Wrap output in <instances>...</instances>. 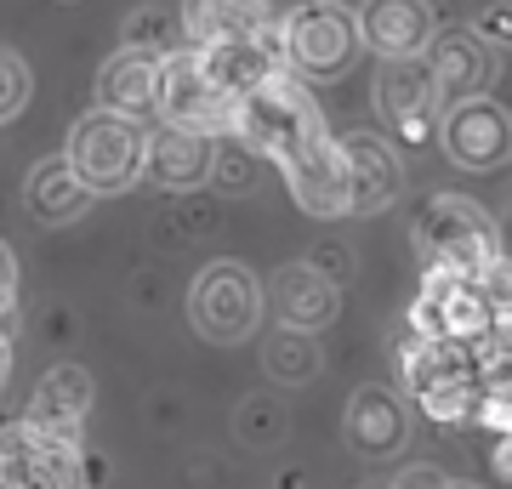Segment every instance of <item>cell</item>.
<instances>
[{
	"instance_id": "obj_19",
	"label": "cell",
	"mask_w": 512,
	"mask_h": 489,
	"mask_svg": "<svg viewBox=\"0 0 512 489\" xmlns=\"http://www.w3.org/2000/svg\"><path fill=\"white\" fill-rule=\"evenodd\" d=\"M205 69L228 97H245L251 86H262L274 69H285V46H279V29L274 35H251V40H217V46H200Z\"/></svg>"
},
{
	"instance_id": "obj_1",
	"label": "cell",
	"mask_w": 512,
	"mask_h": 489,
	"mask_svg": "<svg viewBox=\"0 0 512 489\" xmlns=\"http://www.w3.org/2000/svg\"><path fill=\"white\" fill-rule=\"evenodd\" d=\"M410 239H416V251L427 268H450V273H467V279H484L495 262H507L501 256V228L467 194H439L416 217Z\"/></svg>"
},
{
	"instance_id": "obj_28",
	"label": "cell",
	"mask_w": 512,
	"mask_h": 489,
	"mask_svg": "<svg viewBox=\"0 0 512 489\" xmlns=\"http://www.w3.org/2000/svg\"><path fill=\"white\" fill-rule=\"evenodd\" d=\"M484 46H512V6L507 0H495V6H484L478 12V29H473Z\"/></svg>"
},
{
	"instance_id": "obj_30",
	"label": "cell",
	"mask_w": 512,
	"mask_h": 489,
	"mask_svg": "<svg viewBox=\"0 0 512 489\" xmlns=\"http://www.w3.org/2000/svg\"><path fill=\"white\" fill-rule=\"evenodd\" d=\"M239 427H245V438H251V444H268V438L279 433L274 404H245V410H239Z\"/></svg>"
},
{
	"instance_id": "obj_24",
	"label": "cell",
	"mask_w": 512,
	"mask_h": 489,
	"mask_svg": "<svg viewBox=\"0 0 512 489\" xmlns=\"http://www.w3.org/2000/svg\"><path fill=\"white\" fill-rule=\"evenodd\" d=\"M262 370H268L279 387H302V381H313L319 376V342H313V330L279 325L274 342L262 347Z\"/></svg>"
},
{
	"instance_id": "obj_17",
	"label": "cell",
	"mask_w": 512,
	"mask_h": 489,
	"mask_svg": "<svg viewBox=\"0 0 512 489\" xmlns=\"http://www.w3.org/2000/svg\"><path fill=\"white\" fill-rule=\"evenodd\" d=\"M279 18L268 0H183V46H217V40L274 35Z\"/></svg>"
},
{
	"instance_id": "obj_32",
	"label": "cell",
	"mask_w": 512,
	"mask_h": 489,
	"mask_svg": "<svg viewBox=\"0 0 512 489\" xmlns=\"http://www.w3.org/2000/svg\"><path fill=\"white\" fill-rule=\"evenodd\" d=\"M393 489H450V478H444V467H433V461H416V467L399 472Z\"/></svg>"
},
{
	"instance_id": "obj_21",
	"label": "cell",
	"mask_w": 512,
	"mask_h": 489,
	"mask_svg": "<svg viewBox=\"0 0 512 489\" xmlns=\"http://www.w3.org/2000/svg\"><path fill=\"white\" fill-rule=\"evenodd\" d=\"M154 86H160V57L143 52V46H126L97 74V103L126 114V120H148L154 114Z\"/></svg>"
},
{
	"instance_id": "obj_35",
	"label": "cell",
	"mask_w": 512,
	"mask_h": 489,
	"mask_svg": "<svg viewBox=\"0 0 512 489\" xmlns=\"http://www.w3.org/2000/svg\"><path fill=\"white\" fill-rule=\"evenodd\" d=\"M69 489H92V478H80V484H69Z\"/></svg>"
},
{
	"instance_id": "obj_8",
	"label": "cell",
	"mask_w": 512,
	"mask_h": 489,
	"mask_svg": "<svg viewBox=\"0 0 512 489\" xmlns=\"http://www.w3.org/2000/svg\"><path fill=\"white\" fill-rule=\"evenodd\" d=\"M188 313H194V330H200L205 342H239V336H251L256 319H262V285H256V273L239 268V262H211V268L194 279Z\"/></svg>"
},
{
	"instance_id": "obj_27",
	"label": "cell",
	"mask_w": 512,
	"mask_h": 489,
	"mask_svg": "<svg viewBox=\"0 0 512 489\" xmlns=\"http://www.w3.org/2000/svg\"><path fill=\"white\" fill-rule=\"evenodd\" d=\"M23 103H29V63L0 46V126L12 114H23Z\"/></svg>"
},
{
	"instance_id": "obj_2",
	"label": "cell",
	"mask_w": 512,
	"mask_h": 489,
	"mask_svg": "<svg viewBox=\"0 0 512 489\" xmlns=\"http://www.w3.org/2000/svg\"><path fill=\"white\" fill-rule=\"evenodd\" d=\"M319 131H325L319 103L285 69H274L262 86H251L234 109V137H245V148L268 154V160H291L296 148L313 143Z\"/></svg>"
},
{
	"instance_id": "obj_31",
	"label": "cell",
	"mask_w": 512,
	"mask_h": 489,
	"mask_svg": "<svg viewBox=\"0 0 512 489\" xmlns=\"http://www.w3.org/2000/svg\"><path fill=\"white\" fill-rule=\"evenodd\" d=\"M12 308H18V262L0 245V319H6V325H12Z\"/></svg>"
},
{
	"instance_id": "obj_34",
	"label": "cell",
	"mask_w": 512,
	"mask_h": 489,
	"mask_svg": "<svg viewBox=\"0 0 512 489\" xmlns=\"http://www.w3.org/2000/svg\"><path fill=\"white\" fill-rule=\"evenodd\" d=\"M495 472L512 478V433H501V444H495Z\"/></svg>"
},
{
	"instance_id": "obj_20",
	"label": "cell",
	"mask_w": 512,
	"mask_h": 489,
	"mask_svg": "<svg viewBox=\"0 0 512 489\" xmlns=\"http://www.w3.org/2000/svg\"><path fill=\"white\" fill-rule=\"evenodd\" d=\"M97 194L80 182V171L69 165V154L63 160H40L35 171H29V182H23V205H29V217L40 222V228H63V222L86 217V205H92Z\"/></svg>"
},
{
	"instance_id": "obj_14",
	"label": "cell",
	"mask_w": 512,
	"mask_h": 489,
	"mask_svg": "<svg viewBox=\"0 0 512 489\" xmlns=\"http://www.w3.org/2000/svg\"><path fill=\"white\" fill-rule=\"evenodd\" d=\"M353 18H359V46L382 57H416L433 40V6L427 0H365Z\"/></svg>"
},
{
	"instance_id": "obj_15",
	"label": "cell",
	"mask_w": 512,
	"mask_h": 489,
	"mask_svg": "<svg viewBox=\"0 0 512 489\" xmlns=\"http://www.w3.org/2000/svg\"><path fill=\"white\" fill-rule=\"evenodd\" d=\"M211 165H217V148H211V137H200V131H188V126H171L165 120L154 137L143 131V171L160 188H200L205 177H211Z\"/></svg>"
},
{
	"instance_id": "obj_23",
	"label": "cell",
	"mask_w": 512,
	"mask_h": 489,
	"mask_svg": "<svg viewBox=\"0 0 512 489\" xmlns=\"http://www.w3.org/2000/svg\"><path fill=\"white\" fill-rule=\"evenodd\" d=\"M461 370H473V359L461 353V347L439 342V336H421V330H404L399 336V376L410 393H427V387H439V381L461 376Z\"/></svg>"
},
{
	"instance_id": "obj_18",
	"label": "cell",
	"mask_w": 512,
	"mask_h": 489,
	"mask_svg": "<svg viewBox=\"0 0 512 489\" xmlns=\"http://www.w3.org/2000/svg\"><path fill=\"white\" fill-rule=\"evenodd\" d=\"M86 416H92V376H86L80 364L46 370L40 387L29 393V410H23V421H35V427H46V433H57V438H80Z\"/></svg>"
},
{
	"instance_id": "obj_16",
	"label": "cell",
	"mask_w": 512,
	"mask_h": 489,
	"mask_svg": "<svg viewBox=\"0 0 512 489\" xmlns=\"http://www.w3.org/2000/svg\"><path fill=\"white\" fill-rule=\"evenodd\" d=\"M274 313L279 325H296V330H325L336 313H342V290L330 279L325 268H313V262H285L274 273Z\"/></svg>"
},
{
	"instance_id": "obj_13",
	"label": "cell",
	"mask_w": 512,
	"mask_h": 489,
	"mask_svg": "<svg viewBox=\"0 0 512 489\" xmlns=\"http://www.w3.org/2000/svg\"><path fill=\"white\" fill-rule=\"evenodd\" d=\"M421 52H427L421 63H427V74H433L439 109H450V103H461V97L490 91L495 57H490V46H484L478 35H467V29H444V35H433Z\"/></svg>"
},
{
	"instance_id": "obj_12",
	"label": "cell",
	"mask_w": 512,
	"mask_h": 489,
	"mask_svg": "<svg viewBox=\"0 0 512 489\" xmlns=\"http://www.w3.org/2000/svg\"><path fill=\"white\" fill-rule=\"evenodd\" d=\"M376 109L387 114V126L410 137V143H427L433 131V114H439V91H433V74L416 57H387L382 80H376Z\"/></svg>"
},
{
	"instance_id": "obj_33",
	"label": "cell",
	"mask_w": 512,
	"mask_h": 489,
	"mask_svg": "<svg viewBox=\"0 0 512 489\" xmlns=\"http://www.w3.org/2000/svg\"><path fill=\"white\" fill-rule=\"evenodd\" d=\"M6 376H12V325L0 319V387H6Z\"/></svg>"
},
{
	"instance_id": "obj_4",
	"label": "cell",
	"mask_w": 512,
	"mask_h": 489,
	"mask_svg": "<svg viewBox=\"0 0 512 489\" xmlns=\"http://www.w3.org/2000/svg\"><path fill=\"white\" fill-rule=\"evenodd\" d=\"M410 330L439 336V342L473 353L478 342L495 336V308H490V296H484L478 279L450 273V268H427L421 273V302L410 308Z\"/></svg>"
},
{
	"instance_id": "obj_11",
	"label": "cell",
	"mask_w": 512,
	"mask_h": 489,
	"mask_svg": "<svg viewBox=\"0 0 512 489\" xmlns=\"http://www.w3.org/2000/svg\"><path fill=\"white\" fill-rule=\"evenodd\" d=\"M336 143H342V160H348V211L353 217L387 211L404 188V165L393 154V143L376 137V131H353V137H336Z\"/></svg>"
},
{
	"instance_id": "obj_9",
	"label": "cell",
	"mask_w": 512,
	"mask_h": 489,
	"mask_svg": "<svg viewBox=\"0 0 512 489\" xmlns=\"http://www.w3.org/2000/svg\"><path fill=\"white\" fill-rule=\"evenodd\" d=\"M444 148L461 171H495L512 160V114L501 103H490L484 91L461 97L444 114Z\"/></svg>"
},
{
	"instance_id": "obj_36",
	"label": "cell",
	"mask_w": 512,
	"mask_h": 489,
	"mask_svg": "<svg viewBox=\"0 0 512 489\" xmlns=\"http://www.w3.org/2000/svg\"><path fill=\"white\" fill-rule=\"evenodd\" d=\"M450 489H456V484H450Z\"/></svg>"
},
{
	"instance_id": "obj_25",
	"label": "cell",
	"mask_w": 512,
	"mask_h": 489,
	"mask_svg": "<svg viewBox=\"0 0 512 489\" xmlns=\"http://www.w3.org/2000/svg\"><path fill=\"white\" fill-rule=\"evenodd\" d=\"M416 404H421V416H427V421H444V427L467 421V416H473V404H478V381H473V370H461V376L439 381V387H427V393H421Z\"/></svg>"
},
{
	"instance_id": "obj_10",
	"label": "cell",
	"mask_w": 512,
	"mask_h": 489,
	"mask_svg": "<svg viewBox=\"0 0 512 489\" xmlns=\"http://www.w3.org/2000/svg\"><path fill=\"white\" fill-rule=\"evenodd\" d=\"M285 165V182H291V200L308 211V217H348V160H342V143L319 131L313 143H302Z\"/></svg>"
},
{
	"instance_id": "obj_5",
	"label": "cell",
	"mask_w": 512,
	"mask_h": 489,
	"mask_svg": "<svg viewBox=\"0 0 512 489\" xmlns=\"http://www.w3.org/2000/svg\"><path fill=\"white\" fill-rule=\"evenodd\" d=\"M69 165L92 194H126L143 177V120H126L114 109L86 114L69 137Z\"/></svg>"
},
{
	"instance_id": "obj_26",
	"label": "cell",
	"mask_w": 512,
	"mask_h": 489,
	"mask_svg": "<svg viewBox=\"0 0 512 489\" xmlns=\"http://www.w3.org/2000/svg\"><path fill=\"white\" fill-rule=\"evenodd\" d=\"M126 46H143V52L165 57L171 46H183V23H171V12H160V6H143L126 23Z\"/></svg>"
},
{
	"instance_id": "obj_7",
	"label": "cell",
	"mask_w": 512,
	"mask_h": 489,
	"mask_svg": "<svg viewBox=\"0 0 512 489\" xmlns=\"http://www.w3.org/2000/svg\"><path fill=\"white\" fill-rule=\"evenodd\" d=\"M80 478H92L80 438H57L23 416L0 427V489H69Z\"/></svg>"
},
{
	"instance_id": "obj_22",
	"label": "cell",
	"mask_w": 512,
	"mask_h": 489,
	"mask_svg": "<svg viewBox=\"0 0 512 489\" xmlns=\"http://www.w3.org/2000/svg\"><path fill=\"white\" fill-rule=\"evenodd\" d=\"M410 438L404 427V404L387 387H359L348 399V444L359 455H393Z\"/></svg>"
},
{
	"instance_id": "obj_29",
	"label": "cell",
	"mask_w": 512,
	"mask_h": 489,
	"mask_svg": "<svg viewBox=\"0 0 512 489\" xmlns=\"http://www.w3.org/2000/svg\"><path fill=\"white\" fill-rule=\"evenodd\" d=\"M473 416L484 427H495V433H512V393H478Z\"/></svg>"
},
{
	"instance_id": "obj_3",
	"label": "cell",
	"mask_w": 512,
	"mask_h": 489,
	"mask_svg": "<svg viewBox=\"0 0 512 489\" xmlns=\"http://www.w3.org/2000/svg\"><path fill=\"white\" fill-rule=\"evenodd\" d=\"M234 97L211 80L200 46H171L160 57V86H154V114L171 126H188L200 137H234Z\"/></svg>"
},
{
	"instance_id": "obj_6",
	"label": "cell",
	"mask_w": 512,
	"mask_h": 489,
	"mask_svg": "<svg viewBox=\"0 0 512 489\" xmlns=\"http://www.w3.org/2000/svg\"><path fill=\"white\" fill-rule=\"evenodd\" d=\"M279 46L285 63L313 80H336L359 52V18L342 0H302L291 18L279 23Z\"/></svg>"
}]
</instances>
